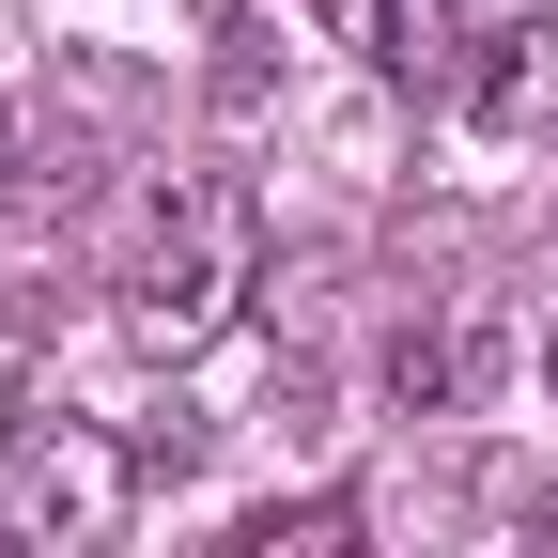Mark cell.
<instances>
[{"label":"cell","mask_w":558,"mask_h":558,"mask_svg":"<svg viewBox=\"0 0 558 558\" xmlns=\"http://www.w3.org/2000/svg\"><path fill=\"white\" fill-rule=\"evenodd\" d=\"M124 450H140V481H186V465H202V418L171 403V418H140V435H124Z\"/></svg>","instance_id":"obj_8"},{"label":"cell","mask_w":558,"mask_h":558,"mask_svg":"<svg viewBox=\"0 0 558 558\" xmlns=\"http://www.w3.org/2000/svg\"><path fill=\"white\" fill-rule=\"evenodd\" d=\"M124 497H140V450L94 435V418H16L0 435V543H32V558H109L124 543Z\"/></svg>","instance_id":"obj_2"},{"label":"cell","mask_w":558,"mask_h":558,"mask_svg":"<svg viewBox=\"0 0 558 558\" xmlns=\"http://www.w3.org/2000/svg\"><path fill=\"white\" fill-rule=\"evenodd\" d=\"M373 78H388V94H465V78H481L465 0H373Z\"/></svg>","instance_id":"obj_4"},{"label":"cell","mask_w":558,"mask_h":558,"mask_svg":"<svg viewBox=\"0 0 558 558\" xmlns=\"http://www.w3.org/2000/svg\"><path fill=\"white\" fill-rule=\"evenodd\" d=\"M202 94H218L233 124H264V109H279V16H248V0H233V16H218V62H202Z\"/></svg>","instance_id":"obj_7"},{"label":"cell","mask_w":558,"mask_h":558,"mask_svg":"<svg viewBox=\"0 0 558 558\" xmlns=\"http://www.w3.org/2000/svg\"><path fill=\"white\" fill-rule=\"evenodd\" d=\"M0 558H32V543H0Z\"/></svg>","instance_id":"obj_11"},{"label":"cell","mask_w":558,"mask_h":558,"mask_svg":"<svg viewBox=\"0 0 558 558\" xmlns=\"http://www.w3.org/2000/svg\"><path fill=\"white\" fill-rule=\"evenodd\" d=\"M248 295V186L233 171H171L140 202V248H124V341L140 357H202Z\"/></svg>","instance_id":"obj_1"},{"label":"cell","mask_w":558,"mask_h":558,"mask_svg":"<svg viewBox=\"0 0 558 558\" xmlns=\"http://www.w3.org/2000/svg\"><path fill=\"white\" fill-rule=\"evenodd\" d=\"M465 109L497 124V140H543V124H558V16L481 32V78H465Z\"/></svg>","instance_id":"obj_5"},{"label":"cell","mask_w":558,"mask_h":558,"mask_svg":"<svg viewBox=\"0 0 558 558\" xmlns=\"http://www.w3.org/2000/svg\"><path fill=\"white\" fill-rule=\"evenodd\" d=\"M32 186V124H16V94H0V202Z\"/></svg>","instance_id":"obj_9"},{"label":"cell","mask_w":558,"mask_h":558,"mask_svg":"<svg viewBox=\"0 0 558 558\" xmlns=\"http://www.w3.org/2000/svg\"><path fill=\"white\" fill-rule=\"evenodd\" d=\"M543 388H558V326H543Z\"/></svg>","instance_id":"obj_10"},{"label":"cell","mask_w":558,"mask_h":558,"mask_svg":"<svg viewBox=\"0 0 558 558\" xmlns=\"http://www.w3.org/2000/svg\"><path fill=\"white\" fill-rule=\"evenodd\" d=\"M233 558H373V512L357 497H279L233 527Z\"/></svg>","instance_id":"obj_6"},{"label":"cell","mask_w":558,"mask_h":558,"mask_svg":"<svg viewBox=\"0 0 558 558\" xmlns=\"http://www.w3.org/2000/svg\"><path fill=\"white\" fill-rule=\"evenodd\" d=\"M497 357H512V341L481 326V311H435V326L388 341V403H403V418H465L481 388H497Z\"/></svg>","instance_id":"obj_3"}]
</instances>
